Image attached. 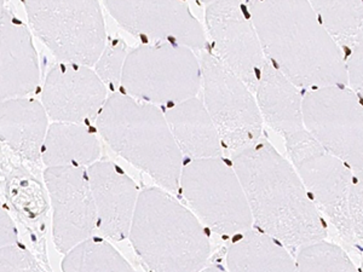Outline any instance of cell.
<instances>
[{"instance_id":"cell-1","label":"cell","mask_w":363,"mask_h":272,"mask_svg":"<svg viewBox=\"0 0 363 272\" xmlns=\"http://www.w3.org/2000/svg\"><path fill=\"white\" fill-rule=\"evenodd\" d=\"M265 57L298 87L347 86L345 58L309 0H247Z\"/></svg>"},{"instance_id":"cell-2","label":"cell","mask_w":363,"mask_h":272,"mask_svg":"<svg viewBox=\"0 0 363 272\" xmlns=\"http://www.w3.org/2000/svg\"><path fill=\"white\" fill-rule=\"evenodd\" d=\"M231 164L259 230L292 248L326 237L320 210L294 166L269 142L233 152Z\"/></svg>"},{"instance_id":"cell-3","label":"cell","mask_w":363,"mask_h":272,"mask_svg":"<svg viewBox=\"0 0 363 272\" xmlns=\"http://www.w3.org/2000/svg\"><path fill=\"white\" fill-rule=\"evenodd\" d=\"M128 239L150 271L206 270L211 254L207 227L164 188L140 191Z\"/></svg>"},{"instance_id":"cell-4","label":"cell","mask_w":363,"mask_h":272,"mask_svg":"<svg viewBox=\"0 0 363 272\" xmlns=\"http://www.w3.org/2000/svg\"><path fill=\"white\" fill-rule=\"evenodd\" d=\"M96 128L113 152L149 174L161 188L178 191L183 154L160 108L120 91L113 92Z\"/></svg>"},{"instance_id":"cell-5","label":"cell","mask_w":363,"mask_h":272,"mask_svg":"<svg viewBox=\"0 0 363 272\" xmlns=\"http://www.w3.org/2000/svg\"><path fill=\"white\" fill-rule=\"evenodd\" d=\"M203 87L201 62L193 49L174 42L143 44L128 52L120 92L142 102L174 107Z\"/></svg>"},{"instance_id":"cell-6","label":"cell","mask_w":363,"mask_h":272,"mask_svg":"<svg viewBox=\"0 0 363 272\" xmlns=\"http://www.w3.org/2000/svg\"><path fill=\"white\" fill-rule=\"evenodd\" d=\"M29 25L60 62L95 66L107 42L99 0H22Z\"/></svg>"},{"instance_id":"cell-7","label":"cell","mask_w":363,"mask_h":272,"mask_svg":"<svg viewBox=\"0 0 363 272\" xmlns=\"http://www.w3.org/2000/svg\"><path fill=\"white\" fill-rule=\"evenodd\" d=\"M178 191L208 230L229 236L251 229L253 217L244 188L223 157L186 162Z\"/></svg>"},{"instance_id":"cell-8","label":"cell","mask_w":363,"mask_h":272,"mask_svg":"<svg viewBox=\"0 0 363 272\" xmlns=\"http://www.w3.org/2000/svg\"><path fill=\"white\" fill-rule=\"evenodd\" d=\"M304 128L350 169L363 171V102L347 86L308 90L303 97Z\"/></svg>"},{"instance_id":"cell-9","label":"cell","mask_w":363,"mask_h":272,"mask_svg":"<svg viewBox=\"0 0 363 272\" xmlns=\"http://www.w3.org/2000/svg\"><path fill=\"white\" fill-rule=\"evenodd\" d=\"M203 103L224 149L236 152L260 140L263 118L253 91L210 51L201 56Z\"/></svg>"},{"instance_id":"cell-10","label":"cell","mask_w":363,"mask_h":272,"mask_svg":"<svg viewBox=\"0 0 363 272\" xmlns=\"http://www.w3.org/2000/svg\"><path fill=\"white\" fill-rule=\"evenodd\" d=\"M286 149L320 212L345 239H354L349 215L350 167L323 148L306 128L285 137Z\"/></svg>"},{"instance_id":"cell-11","label":"cell","mask_w":363,"mask_h":272,"mask_svg":"<svg viewBox=\"0 0 363 272\" xmlns=\"http://www.w3.org/2000/svg\"><path fill=\"white\" fill-rule=\"evenodd\" d=\"M205 23L211 54L256 92L267 57L248 8L241 0H215Z\"/></svg>"},{"instance_id":"cell-12","label":"cell","mask_w":363,"mask_h":272,"mask_svg":"<svg viewBox=\"0 0 363 272\" xmlns=\"http://www.w3.org/2000/svg\"><path fill=\"white\" fill-rule=\"evenodd\" d=\"M109 15L128 33L154 42L203 50L207 37L186 0H102Z\"/></svg>"},{"instance_id":"cell-13","label":"cell","mask_w":363,"mask_h":272,"mask_svg":"<svg viewBox=\"0 0 363 272\" xmlns=\"http://www.w3.org/2000/svg\"><path fill=\"white\" fill-rule=\"evenodd\" d=\"M52 206V237L66 254L99 230V217L86 167L55 166L44 172Z\"/></svg>"},{"instance_id":"cell-14","label":"cell","mask_w":363,"mask_h":272,"mask_svg":"<svg viewBox=\"0 0 363 272\" xmlns=\"http://www.w3.org/2000/svg\"><path fill=\"white\" fill-rule=\"evenodd\" d=\"M108 97L107 85L90 66L60 62L46 75L42 103L56 123L89 124L96 123Z\"/></svg>"},{"instance_id":"cell-15","label":"cell","mask_w":363,"mask_h":272,"mask_svg":"<svg viewBox=\"0 0 363 272\" xmlns=\"http://www.w3.org/2000/svg\"><path fill=\"white\" fill-rule=\"evenodd\" d=\"M87 174L99 217L97 231L106 239L123 241L130 234L138 186L112 161H96L87 167Z\"/></svg>"},{"instance_id":"cell-16","label":"cell","mask_w":363,"mask_h":272,"mask_svg":"<svg viewBox=\"0 0 363 272\" xmlns=\"http://www.w3.org/2000/svg\"><path fill=\"white\" fill-rule=\"evenodd\" d=\"M0 94L1 99L26 97L40 80L32 34L1 0L0 11Z\"/></svg>"},{"instance_id":"cell-17","label":"cell","mask_w":363,"mask_h":272,"mask_svg":"<svg viewBox=\"0 0 363 272\" xmlns=\"http://www.w3.org/2000/svg\"><path fill=\"white\" fill-rule=\"evenodd\" d=\"M1 142L29 162L42 159L49 125L42 102L26 97L1 99Z\"/></svg>"},{"instance_id":"cell-18","label":"cell","mask_w":363,"mask_h":272,"mask_svg":"<svg viewBox=\"0 0 363 272\" xmlns=\"http://www.w3.org/2000/svg\"><path fill=\"white\" fill-rule=\"evenodd\" d=\"M164 114L183 157L196 160L223 155L218 130L198 96L165 108Z\"/></svg>"},{"instance_id":"cell-19","label":"cell","mask_w":363,"mask_h":272,"mask_svg":"<svg viewBox=\"0 0 363 272\" xmlns=\"http://www.w3.org/2000/svg\"><path fill=\"white\" fill-rule=\"evenodd\" d=\"M256 94L262 118L275 132L285 138L304 130L303 97L297 85L268 60Z\"/></svg>"},{"instance_id":"cell-20","label":"cell","mask_w":363,"mask_h":272,"mask_svg":"<svg viewBox=\"0 0 363 272\" xmlns=\"http://www.w3.org/2000/svg\"><path fill=\"white\" fill-rule=\"evenodd\" d=\"M279 239L264 231L247 229L227 253L229 271H294L297 265Z\"/></svg>"},{"instance_id":"cell-21","label":"cell","mask_w":363,"mask_h":272,"mask_svg":"<svg viewBox=\"0 0 363 272\" xmlns=\"http://www.w3.org/2000/svg\"><path fill=\"white\" fill-rule=\"evenodd\" d=\"M99 140L90 128L72 123L50 125L42 150L46 167L78 166L87 169L99 161Z\"/></svg>"},{"instance_id":"cell-22","label":"cell","mask_w":363,"mask_h":272,"mask_svg":"<svg viewBox=\"0 0 363 272\" xmlns=\"http://www.w3.org/2000/svg\"><path fill=\"white\" fill-rule=\"evenodd\" d=\"M330 38L340 50L363 45V0H309Z\"/></svg>"},{"instance_id":"cell-23","label":"cell","mask_w":363,"mask_h":272,"mask_svg":"<svg viewBox=\"0 0 363 272\" xmlns=\"http://www.w3.org/2000/svg\"><path fill=\"white\" fill-rule=\"evenodd\" d=\"M63 271H133L128 260L102 237L91 236L67 251Z\"/></svg>"},{"instance_id":"cell-24","label":"cell","mask_w":363,"mask_h":272,"mask_svg":"<svg viewBox=\"0 0 363 272\" xmlns=\"http://www.w3.org/2000/svg\"><path fill=\"white\" fill-rule=\"evenodd\" d=\"M296 265L299 271H356L347 253L325 239L301 246Z\"/></svg>"},{"instance_id":"cell-25","label":"cell","mask_w":363,"mask_h":272,"mask_svg":"<svg viewBox=\"0 0 363 272\" xmlns=\"http://www.w3.org/2000/svg\"><path fill=\"white\" fill-rule=\"evenodd\" d=\"M128 45L119 38L107 39L104 50L95 63V72L107 87L114 92L120 90L121 75L128 57Z\"/></svg>"},{"instance_id":"cell-26","label":"cell","mask_w":363,"mask_h":272,"mask_svg":"<svg viewBox=\"0 0 363 272\" xmlns=\"http://www.w3.org/2000/svg\"><path fill=\"white\" fill-rule=\"evenodd\" d=\"M0 270L3 272L44 271L35 256L20 242L1 247Z\"/></svg>"},{"instance_id":"cell-27","label":"cell","mask_w":363,"mask_h":272,"mask_svg":"<svg viewBox=\"0 0 363 272\" xmlns=\"http://www.w3.org/2000/svg\"><path fill=\"white\" fill-rule=\"evenodd\" d=\"M349 215L354 239L363 244V171H356V174H352Z\"/></svg>"},{"instance_id":"cell-28","label":"cell","mask_w":363,"mask_h":272,"mask_svg":"<svg viewBox=\"0 0 363 272\" xmlns=\"http://www.w3.org/2000/svg\"><path fill=\"white\" fill-rule=\"evenodd\" d=\"M347 85L363 102V45L356 47L345 58Z\"/></svg>"},{"instance_id":"cell-29","label":"cell","mask_w":363,"mask_h":272,"mask_svg":"<svg viewBox=\"0 0 363 272\" xmlns=\"http://www.w3.org/2000/svg\"><path fill=\"white\" fill-rule=\"evenodd\" d=\"M0 241H1L0 244L1 247L20 242L16 225L13 223V218L5 210L1 212V220H0Z\"/></svg>"},{"instance_id":"cell-30","label":"cell","mask_w":363,"mask_h":272,"mask_svg":"<svg viewBox=\"0 0 363 272\" xmlns=\"http://www.w3.org/2000/svg\"><path fill=\"white\" fill-rule=\"evenodd\" d=\"M198 1L203 3V4L208 5L210 3H212V1H215V0H198Z\"/></svg>"},{"instance_id":"cell-31","label":"cell","mask_w":363,"mask_h":272,"mask_svg":"<svg viewBox=\"0 0 363 272\" xmlns=\"http://www.w3.org/2000/svg\"><path fill=\"white\" fill-rule=\"evenodd\" d=\"M362 270H363V263H362Z\"/></svg>"}]
</instances>
